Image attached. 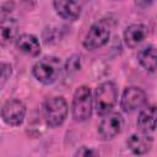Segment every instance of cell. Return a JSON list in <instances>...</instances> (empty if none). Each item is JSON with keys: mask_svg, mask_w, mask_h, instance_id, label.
<instances>
[{"mask_svg": "<svg viewBox=\"0 0 157 157\" xmlns=\"http://www.w3.org/2000/svg\"><path fill=\"white\" fill-rule=\"evenodd\" d=\"M118 101V88L114 82L105 81L101 83L93 96V105L98 115H105L112 112Z\"/></svg>", "mask_w": 157, "mask_h": 157, "instance_id": "cell-1", "label": "cell"}, {"mask_svg": "<svg viewBox=\"0 0 157 157\" xmlns=\"http://www.w3.org/2000/svg\"><path fill=\"white\" fill-rule=\"evenodd\" d=\"M17 21L10 16L1 17V29H0V36H1V44L6 45L11 43L17 34Z\"/></svg>", "mask_w": 157, "mask_h": 157, "instance_id": "cell-15", "label": "cell"}, {"mask_svg": "<svg viewBox=\"0 0 157 157\" xmlns=\"http://www.w3.org/2000/svg\"><path fill=\"white\" fill-rule=\"evenodd\" d=\"M124 128V118L120 113L113 112L105 114L98 125V134L103 140H112L121 132Z\"/></svg>", "mask_w": 157, "mask_h": 157, "instance_id": "cell-7", "label": "cell"}, {"mask_svg": "<svg viewBox=\"0 0 157 157\" xmlns=\"http://www.w3.org/2000/svg\"><path fill=\"white\" fill-rule=\"evenodd\" d=\"M11 74H12V67H11V65L10 64H6V63H2L1 64V82H0V85H1V87H4V85L6 83V81L10 78V76H11Z\"/></svg>", "mask_w": 157, "mask_h": 157, "instance_id": "cell-16", "label": "cell"}, {"mask_svg": "<svg viewBox=\"0 0 157 157\" xmlns=\"http://www.w3.org/2000/svg\"><path fill=\"white\" fill-rule=\"evenodd\" d=\"M80 67V56L74 55L71 56L66 63V70L67 71H75Z\"/></svg>", "mask_w": 157, "mask_h": 157, "instance_id": "cell-17", "label": "cell"}, {"mask_svg": "<svg viewBox=\"0 0 157 157\" xmlns=\"http://www.w3.org/2000/svg\"><path fill=\"white\" fill-rule=\"evenodd\" d=\"M76 155H78V156H96V155H98V152H96V151L92 150V148L82 147L80 151L76 152Z\"/></svg>", "mask_w": 157, "mask_h": 157, "instance_id": "cell-18", "label": "cell"}, {"mask_svg": "<svg viewBox=\"0 0 157 157\" xmlns=\"http://www.w3.org/2000/svg\"><path fill=\"white\" fill-rule=\"evenodd\" d=\"M53 6L55 12L64 20L75 21L81 15V6L75 0H54Z\"/></svg>", "mask_w": 157, "mask_h": 157, "instance_id": "cell-10", "label": "cell"}, {"mask_svg": "<svg viewBox=\"0 0 157 157\" xmlns=\"http://www.w3.org/2000/svg\"><path fill=\"white\" fill-rule=\"evenodd\" d=\"M152 144H153V140L148 135V132H142V131L131 134L126 140V146L135 155L147 153L151 150Z\"/></svg>", "mask_w": 157, "mask_h": 157, "instance_id": "cell-9", "label": "cell"}, {"mask_svg": "<svg viewBox=\"0 0 157 157\" xmlns=\"http://www.w3.org/2000/svg\"><path fill=\"white\" fill-rule=\"evenodd\" d=\"M60 71H61V61L56 56H44L39 59L32 69V74L34 78L42 82L43 85L54 83L59 78Z\"/></svg>", "mask_w": 157, "mask_h": 157, "instance_id": "cell-2", "label": "cell"}, {"mask_svg": "<svg viewBox=\"0 0 157 157\" xmlns=\"http://www.w3.org/2000/svg\"><path fill=\"white\" fill-rule=\"evenodd\" d=\"M16 47L18 50H21L22 53L31 55V56H37L40 53L39 40L33 34L25 33V34L18 36L16 38Z\"/></svg>", "mask_w": 157, "mask_h": 157, "instance_id": "cell-13", "label": "cell"}, {"mask_svg": "<svg viewBox=\"0 0 157 157\" xmlns=\"http://www.w3.org/2000/svg\"><path fill=\"white\" fill-rule=\"evenodd\" d=\"M137 61L140 65L150 72L157 70V48L153 45H145L137 52Z\"/></svg>", "mask_w": 157, "mask_h": 157, "instance_id": "cell-14", "label": "cell"}, {"mask_svg": "<svg viewBox=\"0 0 157 157\" xmlns=\"http://www.w3.org/2000/svg\"><path fill=\"white\" fill-rule=\"evenodd\" d=\"M110 37V29L104 21L93 23L83 39V47L88 50H94L108 43Z\"/></svg>", "mask_w": 157, "mask_h": 157, "instance_id": "cell-5", "label": "cell"}, {"mask_svg": "<svg viewBox=\"0 0 157 157\" xmlns=\"http://www.w3.org/2000/svg\"><path fill=\"white\" fill-rule=\"evenodd\" d=\"M148 34V28L142 23H134L124 31V43L129 48L137 47Z\"/></svg>", "mask_w": 157, "mask_h": 157, "instance_id": "cell-12", "label": "cell"}, {"mask_svg": "<svg viewBox=\"0 0 157 157\" xmlns=\"http://www.w3.org/2000/svg\"><path fill=\"white\" fill-rule=\"evenodd\" d=\"M67 103L63 97H50L43 104V115L50 128L60 126L67 117Z\"/></svg>", "mask_w": 157, "mask_h": 157, "instance_id": "cell-4", "label": "cell"}, {"mask_svg": "<svg viewBox=\"0 0 157 157\" xmlns=\"http://www.w3.org/2000/svg\"><path fill=\"white\" fill-rule=\"evenodd\" d=\"M146 103V93L139 87H128L124 90L120 98V107L124 112L131 113L141 108Z\"/></svg>", "mask_w": 157, "mask_h": 157, "instance_id": "cell-8", "label": "cell"}, {"mask_svg": "<svg viewBox=\"0 0 157 157\" xmlns=\"http://www.w3.org/2000/svg\"><path fill=\"white\" fill-rule=\"evenodd\" d=\"M26 117V105L20 99H9L2 104L1 118L10 126H18Z\"/></svg>", "mask_w": 157, "mask_h": 157, "instance_id": "cell-6", "label": "cell"}, {"mask_svg": "<svg viewBox=\"0 0 157 157\" xmlns=\"http://www.w3.org/2000/svg\"><path fill=\"white\" fill-rule=\"evenodd\" d=\"M152 2H153V0H135L136 6H139V7H141V9L148 7V6H150Z\"/></svg>", "mask_w": 157, "mask_h": 157, "instance_id": "cell-19", "label": "cell"}, {"mask_svg": "<svg viewBox=\"0 0 157 157\" xmlns=\"http://www.w3.org/2000/svg\"><path fill=\"white\" fill-rule=\"evenodd\" d=\"M93 97L88 86H80L72 97L71 114L75 121H85L92 115Z\"/></svg>", "mask_w": 157, "mask_h": 157, "instance_id": "cell-3", "label": "cell"}, {"mask_svg": "<svg viewBox=\"0 0 157 157\" xmlns=\"http://www.w3.org/2000/svg\"><path fill=\"white\" fill-rule=\"evenodd\" d=\"M136 125L142 132H152L157 128V107L146 105L144 107L137 117Z\"/></svg>", "mask_w": 157, "mask_h": 157, "instance_id": "cell-11", "label": "cell"}]
</instances>
